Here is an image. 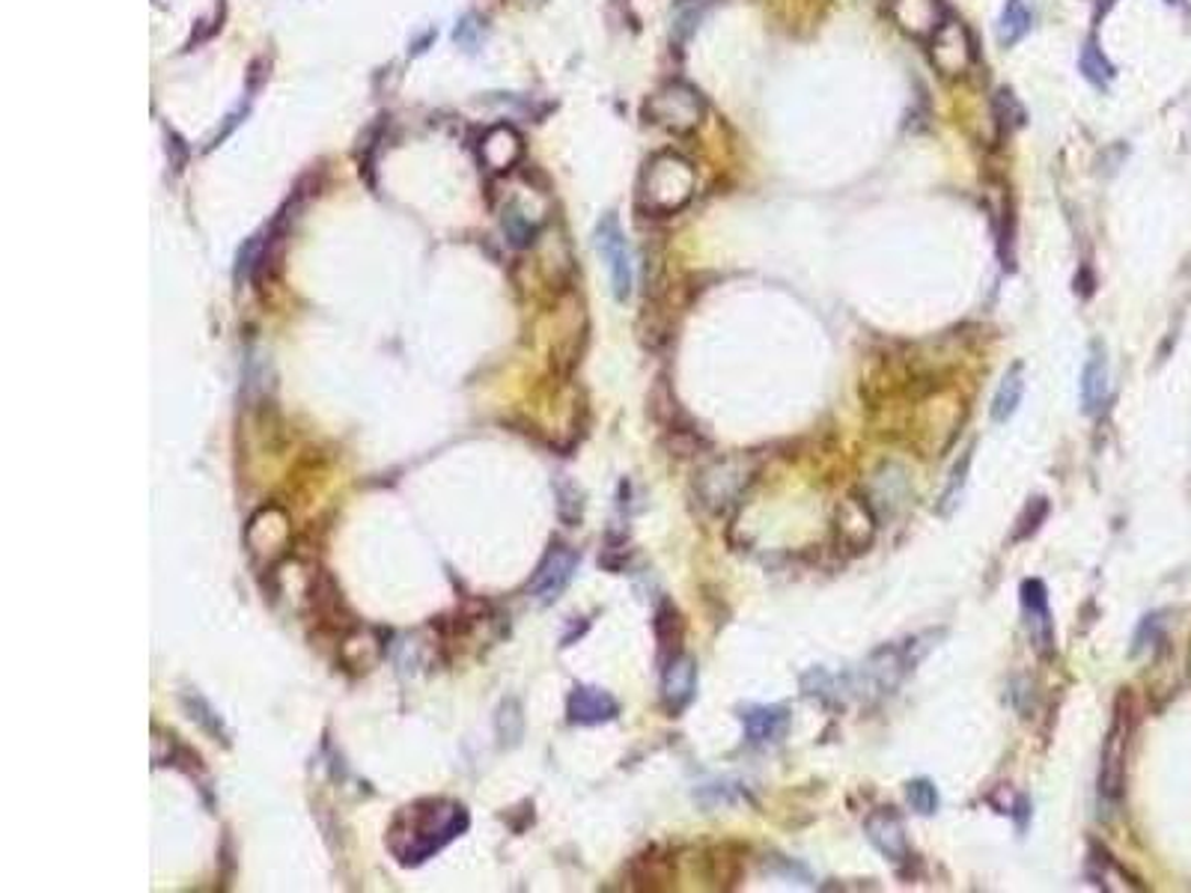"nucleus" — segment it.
Instances as JSON below:
<instances>
[{
    "instance_id": "nucleus-1",
    "label": "nucleus",
    "mask_w": 1191,
    "mask_h": 893,
    "mask_svg": "<svg viewBox=\"0 0 1191 893\" xmlns=\"http://www.w3.org/2000/svg\"><path fill=\"white\" fill-rule=\"evenodd\" d=\"M468 828V813L456 802H418L402 811L387 831V846L399 863H423Z\"/></svg>"
},
{
    "instance_id": "nucleus-14",
    "label": "nucleus",
    "mask_w": 1191,
    "mask_h": 893,
    "mask_svg": "<svg viewBox=\"0 0 1191 893\" xmlns=\"http://www.w3.org/2000/svg\"><path fill=\"white\" fill-rule=\"evenodd\" d=\"M477 153L486 170L507 173L521 162V155H525V141H521V134L516 132L512 125L500 122V125H492L489 132L479 137Z\"/></svg>"
},
{
    "instance_id": "nucleus-13",
    "label": "nucleus",
    "mask_w": 1191,
    "mask_h": 893,
    "mask_svg": "<svg viewBox=\"0 0 1191 893\" xmlns=\"http://www.w3.org/2000/svg\"><path fill=\"white\" fill-rule=\"evenodd\" d=\"M867 840L876 846L891 863L908 861V837L903 816L894 807H879L864 819Z\"/></svg>"
},
{
    "instance_id": "nucleus-26",
    "label": "nucleus",
    "mask_w": 1191,
    "mask_h": 893,
    "mask_svg": "<svg viewBox=\"0 0 1191 893\" xmlns=\"http://www.w3.org/2000/svg\"><path fill=\"white\" fill-rule=\"evenodd\" d=\"M1161 638V614H1150V617L1140 619L1138 631H1135V643H1132V655H1140L1144 650L1156 647Z\"/></svg>"
},
{
    "instance_id": "nucleus-15",
    "label": "nucleus",
    "mask_w": 1191,
    "mask_h": 893,
    "mask_svg": "<svg viewBox=\"0 0 1191 893\" xmlns=\"http://www.w3.org/2000/svg\"><path fill=\"white\" fill-rule=\"evenodd\" d=\"M566 715H570L572 724H581V727H596V724L614 721V718L620 715V703L614 701L608 691L591 688V685H578V688L570 694Z\"/></svg>"
},
{
    "instance_id": "nucleus-28",
    "label": "nucleus",
    "mask_w": 1191,
    "mask_h": 893,
    "mask_svg": "<svg viewBox=\"0 0 1191 893\" xmlns=\"http://www.w3.org/2000/svg\"><path fill=\"white\" fill-rule=\"evenodd\" d=\"M498 730L500 736L507 739V745H516L521 736V715H519V703L516 701H507L504 706L498 709Z\"/></svg>"
},
{
    "instance_id": "nucleus-23",
    "label": "nucleus",
    "mask_w": 1191,
    "mask_h": 893,
    "mask_svg": "<svg viewBox=\"0 0 1191 893\" xmlns=\"http://www.w3.org/2000/svg\"><path fill=\"white\" fill-rule=\"evenodd\" d=\"M655 635H659V640H662V650H668V647L676 650V647H680V638H683V622H680V614L673 610V605H662L659 614H655Z\"/></svg>"
},
{
    "instance_id": "nucleus-2",
    "label": "nucleus",
    "mask_w": 1191,
    "mask_h": 893,
    "mask_svg": "<svg viewBox=\"0 0 1191 893\" xmlns=\"http://www.w3.org/2000/svg\"><path fill=\"white\" fill-rule=\"evenodd\" d=\"M697 191V170L680 153H659L643 164L638 179V206L655 218L683 212Z\"/></svg>"
},
{
    "instance_id": "nucleus-3",
    "label": "nucleus",
    "mask_w": 1191,
    "mask_h": 893,
    "mask_svg": "<svg viewBox=\"0 0 1191 893\" xmlns=\"http://www.w3.org/2000/svg\"><path fill=\"white\" fill-rule=\"evenodd\" d=\"M753 477H757L753 459L745 456V453H730V456L715 459V462L703 467L697 479H694V492H697V498L709 512L724 516V512H730V509L742 504L745 492L751 488Z\"/></svg>"
},
{
    "instance_id": "nucleus-12",
    "label": "nucleus",
    "mask_w": 1191,
    "mask_h": 893,
    "mask_svg": "<svg viewBox=\"0 0 1191 893\" xmlns=\"http://www.w3.org/2000/svg\"><path fill=\"white\" fill-rule=\"evenodd\" d=\"M879 518L867 495H849L837 509V537L852 551L867 549L876 537Z\"/></svg>"
},
{
    "instance_id": "nucleus-16",
    "label": "nucleus",
    "mask_w": 1191,
    "mask_h": 893,
    "mask_svg": "<svg viewBox=\"0 0 1191 893\" xmlns=\"http://www.w3.org/2000/svg\"><path fill=\"white\" fill-rule=\"evenodd\" d=\"M1079 394H1081V411H1084V415L1088 417L1102 415V408H1105V403H1109V396H1111V373H1109V357H1105V352H1102L1100 345H1093L1088 364H1084V370H1081Z\"/></svg>"
},
{
    "instance_id": "nucleus-32",
    "label": "nucleus",
    "mask_w": 1191,
    "mask_h": 893,
    "mask_svg": "<svg viewBox=\"0 0 1191 893\" xmlns=\"http://www.w3.org/2000/svg\"><path fill=\"white\" fill-rule=\"evenodd\" d=\"M882 3H885V7H887V3H891V0H882Z\"/></svg>"
},
{
    "instance_id": "nucleus-5",
    "label": "nucleus",
    "mask_w": 1191,
    "mask_h": 893,
    "mask_svg": "<svg viewBox=\"0 0 1191 893\" xmlns=\"http://www.w3.org/2000/svg\"><path fill=\"white\" fill-rule=\"evenodd\" d=\"M1129 736H1132V715L1129 703L1126 697L1117 701V709H1114V721H1111V730L1105 736V748H1102V765H1100V802L1105 807H1117L1123 798V790H1126V753H1129Z\"/></svg>"
},
{
    "instance_id": "nucleus-31",
    "label": "nucleus",
    "mask_w": 1191,
    "mask_h": 893,
    "mask_svg": "<svg viewBox=\"0 0 1191 893\" xmlns=\"http://www.w3.org/2000/svg\"><path fill=\"white\" fill-rule=\"evenodd\" d=\"M1165 3H1171V7H1173V3H1180V0H1165Z\"/></svg>"
},
{
    "instance_id": "nucleus-7",
    "label": "nucleus",
    "mask_w": 1191,
    "mask_h": 893,
    "mask_svg": "<svg viewBox=\"0 0 1191 893\" xmlns=\"http://www.w3.org/2000/svg\"><path fill=\"white\" fill-rule=\"evenodd\" d=\"M596 247H599L602 260L608 265V277H611V293L617 301H626L631 295V280H635V272H631V251L626 235H622L620 221L614 214H605L596 227Z\"/></svg>"
},
{
    "instance_id": "nucleus-20",
    "label": "nucleus",
    "mask_w": 1191,
    "mask_h": 893,
    "mask_svg": "<svg viewBox=\"0 0 1191 893\" xmlns=\"http://www.w3.org/2000/svg\"><path fill=\"white\" fill-rule=\"evenodd\" d=\"M1079 69L1081 75H1084V81H1090L1093 87H1109L1111 81H1114V66H1111V60L1105 57V52L1100 48V42L1093 40L1090 36L1084 45H1081V54H1079Z\"/></svg>"
},
{
    "instance_id": "nucleus-25",
    "label": "nucleus",
    "mask_w": 1191,
    "mask_h": 893,
    "mask_svg": "<svg viewBox=\"0 0 1191 893\" xmlns=\"http://www.w3.org/2000/svg\"><path fill=\"white\" fill-rule=\"evenodd\" d=\"M995 117H999V125L1004 132H1013L1018 125H1025V108L1018 104L1013 90H999V96H995Z\"/></svg>"
},
{
    "instance_id": "nucleus-29",
    "label": "nucleus",
    "mask_w": 1191,
    "mask_h": 893,
    "mask_svg": "<svg viewBox=\"0 0 1191 893\" xmlns=\"http://www.w3.org/2000/svg\"><path fill=\"white\" fill-rule=\"evenodd\" d=\"M185 703H188V709L194 712V721H200L206 727V730L218 732V736L224 739V730H221V724H218V718L212 715V709L206 706V701H200L197 694H191V697H185Z\"/></svg>"
},
{
    "instance_id": "nucleus-27",
    "label": "nucleus",
    "mask_w": 1191,
    "mask_h": 893,
    "mask_svg": "<svg viewBox=\"0 0 1191 893\" xmlns=\"http://www.w3.org/2000/svg\"><path fill=\"white\" fill-rule=\"evenodd\" d=\"M453 40L465 48V52H477L479 45H483V40H486V27H483V21L474 19V15H468V19H462L459 21V27L456 33H453Z\"/></svg>"
},
{
    "instance_id": "nucleus-30",
    "label": "nucleus",
    "mask_w": 1191,
    "mask_h": 893,
    "mask_svg": "<svg viewBox=\"0 0 1191 893\" xmlns=\"http://www.w3.org/2000/svg\"><path fill=\"white\" fill-rule=\"evenodd\" d=\"M153 736H155L153 748H162L164 732L155 730ZM174 760H176V741H174V736H170V739H167V757H162V751H153V762L155 765H167V762H174Z\"/></svg>"
},
{
    "instance_id": "nucleus-9",
    "label": "nucleus",
    "mask_w": 1191,
    "mask_h": 893,
    "mask_svg": "<svg viewBox=\"0 0 1191 893\" xmlns=\"http://www.w3.org/2000/svg\"><path fill=\"white\" fill-rule=\"evenodd\" d=\"M578 569V554L566 545H554L549 549V554L542 558V563L533 572V578L528 584V593L542 605L561 599V593L570 587L572 575Z\"/></svg>"
},
{
    "instance_id": "nucleus-18",
    "label": "nucleus",
    "mask_w": 1191,
    "mask_h": 893,
    "mask_svg": "<svg viewBox=\"0 0 1191 893\" xmlns=\"http://www.w3.org/2000/svg\"><path fill=\"white\" fill-rule=\"evenodd\" d=\"M1022 396H1025V366L1013 364L1001 378L999 390L992 396V408L989 415L995 423H1007L1010 417L1016 415L1018 406H1022Z\"/></svg>"
},
{
    "instance_id": "nucleus-11",
    "label": "nucleus",
    "mask_w": 1191,
    "mask_h": 893,
    "mask_svg": "<svg viewBox=\"0 0 1191 893\" xmlns=\"http://www.w3.org/2000/svg\"><path fill=\"white\" fill-rule=\"evenodd\" d=\"M697 694V661L688 652H676L664 661L662 706L668 715H683Z\"/></svg>"
},
{
    "instance_id": "nucleus-17",
    "label": "nucleus",
    "mask_w": 1191,
    "mask_h": 893,
    "mask_svg": "<svg viewBox=\"0 0 1191 893\" xmlns=\"http://www.w3.org/2000/svg\"><path fill=\"white\" fill-rule=\"evenodd\" d=\"M742 727L751 745H772L790 730V712L784 706H751L742 712Z\"/></svg>"
},
{
    "instance_id": "nucleus-33",
    "label": "nucleus",
    "mask_w": 1191,
    "mask_h": 893,
    "mask_svg": "<svg viewBox=\"0 0 1191 893\" xmlns=\"http://www.w3.org/2000/svg\"><path fill=\"white\" fill-rule=\"evenodd\" d=\"M1189 673H1191V659H1189Z\"/></svg>"
},
{
    "instance_id": "nucleus-4",
    "label": "nucleus",
    "mask_w": 1191,
    "mask_h": 893,
    "mask_svg": "<svg viewBox=\"0 0 1191 893\" xmlns=\"http://www.w3.org/2000/svg\"><path fill=\"white\" fill-rule=\"evenodd\" d=\"M643 117L664 132L692 134L706 117V99L692 84L668 81L643 102Z\"/></svg>"
},
{
    "instance_id": "nucleus-24",
    "label": "nucleus",
    "mask_w": 1191,
    "mask_h": 893,
    "mask_svg": "<svg viewBox=\"0 0 1191 893\" xmlns=\"http://www.w3.org/2000/svg\"><path fill=\"white\" fill-rule=\"evenodd\" d=\"M1046 516H1049V500L1046 498H1034L1025 507V512L1018 516L1016 521V533H1013V542H1022V539H1028L1037 533V528L1046 521Z\"/></svg>"
},
{
    "instance_id": "nucleus-22",
    "label": "nucleus",
    "mask_w": 1191,
    "mask_h": 893,
    "mask_svg": "<svg viewBox=\"0 0 1191 893\" xmlns=\"http://www.w3.org/2000/svg\"><path fill=\"white\" fill-rule=\"evenodd\" d=\"M906 798L912 804V811L920 813V816H933L938 811V790L936 783L927 781V778H917L906 786Z\"/></svg>"
},
{
    "instance_id": "nucleus-21",
    "label": "nucleus",
    "mask_w": 1191,
    "mask_h": 893,
    "mask_svg": "<svg viewBox=\"0 0 1191 893\" xmlns=\"http://www.w3.org/2000/svg\"><path fill=\"white\" fill-rule=\"evenodd\" d=\"M971 459H974V446L962 450V456L957 459V465H953V471H950V479H947L945 492H941V500H938V512H941V516H950V512L959 507L962 488H966V483H968V471H971Z\"/></svg>"
},
{
    "instance_id": "nucleus-8",
    "label": "nucleus",
    "mask_w": 1191,
    "mask_h": 893,
    "mask_svg": "<svg viewBox=\"0 0 1191 893\" xmlns=\"http://www.w3.org/2000/svg\"><path fill=\"white\" fill-rule=\"evenodd\" d=\"M1022 610H1025L1030 647L1037 650V655L1049 659L1055 652V619L1049 608V589L1039 578L1022 581Z\"/></svg>"
},
{
    "instance_id": "nucleus-19",
    "label": "nucleus",
    "mask_w": 1191,
    "mask_h": 893,
    "mask_svg": "<svg viewBox=\"0 0 1191 893\" xmlns=\"http://www.w3.org/2000/svg\"><path fill=\"white\" fill-rule=\"evenodd\" d=\"M1030 24H1034V12H1030L1028 0H1007L999 19V42L1004 48H1013L1016 42L1028 36Z\"/></svg>"
},
{
    "instance_id": "nucleus-10",
    "label": "nucleus",
    "mask_w": 1191,
    "mask_h": 893,
    "mask_svg": "<svg viewBox=\"0 0 1191 893\" xmlns=\"http://www.w3.org/2000/svg\"><path fill=\"white\" fill-rule=\"evenodd\" d=\"M887 12L900 31L912 40L929 42L936 31L947 21V10L941 0H891Z\"/></svg>"
},
{
    "instance_id": "nucleus-6",
    "label": "nucleus",
    "mask_w": 1191,
    "mask_h": 893,
    "mask_svg": "<svg viewBox=\"0 0 1191 893\" xmlns=\"http://www.w3.org/2000/svg\"><path fill=\"white\" fill-rule=\"evenodd\" d=\"M927 45L929 63L945 81H962L978 66V42L959 19L947 15V21L938 27L936 36Z\"/></svg>"
}]
</instances>
